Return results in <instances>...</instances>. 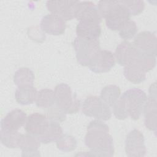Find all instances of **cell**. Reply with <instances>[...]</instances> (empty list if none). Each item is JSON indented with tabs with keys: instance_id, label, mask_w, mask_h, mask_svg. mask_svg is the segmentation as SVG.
<instances>
[{
	"instance_id": "28",
	"label": "cell",
	"mask_w": 157,
	"mask_h": 157,
	"mask_svg": "<svg viewBox=\"0 0 157 157\" xmlns=\"http://www.w3.org/2000/svg\"><path fill=\"white\" fill-rule=\"evenodd\" d=\"M121 4L126 8L128 10L130 15H137L144 9L145 4L143 1L137 0H126V1H120Z\"/></svg>"
},
{
	"instance_id": "12",
	"label": "cell",
	"mask_w": 157,
	"mask_h": 157,
	"mask_svg": "<svg viewBox=\"0 0 157 157\" xmlns=\"http://www.w3.org/2000/svg\"><path fill=\"white\" fill-rule=\"evenodd\" d=\"M132 44L142 53L156 56V37L150 31H142L134 37Z\"/></svg>"
},
{
	"instance_id": "2",
	"label": "cell",
	"mask_w": 157,
	"mask_h": 157,
	"mask_svg": "<svg viewBox=\"0 0 157 157\" xmlns=\"http://www.w3.org/2000/svg\"><path fill=\"white\" fill-rule=\"evenodd\" d=\"M147 99L146 93L137 88H130L120 96L113 106L116 118L124 120L128 117L133 120L139 119Z\"/></svg>"
},
{
	"instance_id": "16",
	"label": "cell",
	"mask_w": 157,
	"mask_h": 157,
	"mask_svg": "<svg viewBox=\"0 0 157 157\" xmlns=\"http://www.w3.org/2000/svg\"><path fill=\"white\" fill-rule=\"evenodd\" d=\"M26 113L21 109H15L10 111L1 121V128L4 131H18L26 121Z\"/></svg>"
},
{
	"instance_id": "11",
	"label": "cell",
	"mask_w": 157,
	"mask_h": 157,
	"mask_svg": "<svg viewBox=\"0 0 157 157\" xmlns=\"http://www.w3.org/2000/svg\"><path fill=\"white\" fill-rule=\"evenodd\" d=\"M115 64L113 53L109 50H100L91 61L88 67L95 73H104L109 71Z\"/></svg>"
},
{
	"instance_id": "19",
	"label": "cell",
	"mask_w": 157,
	"mask_h": 157,
	"mask_svg": "<svg viewBox=\"0 0 157 157\" xmlns=\"http://www.w3.org/2000/svg\"><path fill=\"white\" fill-rule=\"evenodd\" d=\"M37 91L33 86H19L15 93L16 101L21 105H29L35 101Z\"/></svg>"
},
{
	"instance_id": "26",
	"label": "cell",
	"mask_w": 157,
	"mask_h": 157,
	"mask_svg": "<svg viewBox=\"0 0 157 157\" xmlns=\"http://www.w3.org/2000/svg\"><path fill=\"white\" fill-rule=\"evenodd\" d=\"M56 142L57 148L64 152L72 151L77 147V140L75 138L68 134H63Z\"/></svg>"
},
{
	"instance_id": "20",
	"label": "cell",
	"mask_w": 157,
	"mask_h": 157,
	"mask_svg": "<svg viewBox=\"0 0 157 157\" xmlns=\"http://www.w3.org/2000/svg\"><path fill=\"white\" fill-rule=\"evenodd\" d=\"M123 73L126 78L134 84L142 83L146 78V72L137 64L124 66Z\"/></svg>"
},
{
	"instance_id": "4",
	"label": "cell",
	"mask_w": 157,
	"mask_h": 157,
	"mask_svg": "<svg viewBox=\"0 0 157 157\" xmlns=\"http://www.w3.org/2000/svg\"><path fill=\"white\" fill-rule=\"evenodd\" d=\"M72 45L78 63L83 66H88L91 61L101 50L98 39L87 40L77 37Z\"/></svg>"
},
{
	"instance_id": "17",
	"label": "cell",
	"mask_w": 157,
	"mask_h": 157,
	"mask_svg": "<svg viewBox=\"0 0 157 157\" xmlns=\"http://www.w3.org/2000/svg\"><path fill=\"white\" fill-rule=\"evenodd\" d=\"M101 33L100 25L94 22L79 21L76 26L77 37L87 40H97Z\"/></svg>"
},
{
	"instance_id": "18",
	"label": "cell",
	"mask_w": 157,
	"mask_h": 157,
	"mask_svg": "<svg viewBox=\"0 0 157 157\" xmlns=\"http://www.w3.org/2000/svg\"><path fill=\"white\" fill-rule=\"evenodd\" d=\"M38 137L26 134H22L19 148L22 151L23 156H40L38 148L40 145Z\"/></svg>"
},
{
	"instance_id": "5",
	"label": "cell",
	"mask_w": 157,
	"mask_h": 157,
	"mask_svg": "<svg viewBox=\"0 0 157 157\" xmlns=\"http://www.w3.org/2000/svg\"><path fill=\"white\" fill-rule=\"evenodd\" d=\"M82 112L88 117L103 121L109 120L112 116L110 107L98 96H90L85 99L82 105Z\"/></svg>"
},
{
	"instance_id": "25",
	"label": "cell",
	"mask_w": 157,
	"mask_h": 157,
	"mask_svg": "<svg viewBox=\"0 0 157 157\" xmlns=\"http://www.w3.org/2000/svg\"><path fill=\"white\" fill-rule=\"evenodd\" d=\"M21 135L18 131H9L1 129V142L2 145L9 148H19Z\"/></svg>"
},
{
	"instance_id": "29",
	"label": "cell",
	"mask_w": 157,
	"mask_h": 157,
	"mask_svg": "<svg viewBox=\"0 0 157 157\" xmlns=\"http://www.w3.org/2000/svg\"><path fill=\"white\" fill-rule=\"evenodd\" d=\"M118 31L120 37L123 39L127 40L131 39L136 34L137 32V25L134 21L130 19Z\"/></svg>"
},
{
	"instance_id": "3",
	"label": "cell",
	"mask_w": 157,
	"mask_h": 157,
	"mask_svg": "<svg viewBox=\"0 0 157 157\" xmlns=\"http://www.w3.org/2000/svg\"><path fill=\"white\" fill-rule=\"evenodd\" d=\"M56 104L63 109L66 113H75L80 107V101L76 94H74L71 87L66 83L57 85L54 90Z\"/></svg>"
},
{
	"instance_id": "10",
	"label": "cell",
	"mask_w": 157,
	"mask_h": 157,
	"mask_svg": "<svg viewBox=\"0 0 157 157\" xmlns=\"http://www.w3.org/2000/svg\"><path fill=\"white\" fill-rule=\"evenodd\" d=\"M156 83L151 85L149 90V96L147 97L143 113L145 116L144 123L146 128L155 132L156 131Z\"/></svg>"
},
{
	"instance_id": "6",
	"label": "cell",
	"mask_w": 157,
	"mask_h": 157,
	"mask_svg": "<svg viewBox=\"0 0 157 157\" xmlns=\"http://www.w3.org/2000/svg\"><path fill=\"white\" fill-rule=\"evenodd\" d=\"M130 14L120 1H113V4L104 18L107 27L112 31H120L130 20Z\"/></svg>"
},
{
	"instance_id": "9",
	"label": "cell",
	"mask_w": 157,
	"mask_h": 157,
	"mask_svg": "<svg viewBox=\"0 0 157 157\" xmlns=\"http://www.w3.org/2000/svg\"><path fill=\"white\" fill-rule=\"evenodd\" d=\"M79 1H48L46 6L51 13L58 15L65 21L75 18Z\"/></svg>"
},
{
	"instance_id": "1",
	"label": "cell",
	"mask_w": 157,
	"mask_h": 157,
	"mask_svg": "<svg viewBox=\"0 0 157 157\" xmlns=\"http://www.w3.org/2000/svg\"><path fill=\"white\" fill-rule=\"evenodd\" d=\"M109 132L108 125L100 120H94L89 123L85 144L91 150L90 155L106 157L113 155V140Z\"/></svg>"
},
{
	"instance_id": "8",
	"label": "cell",
	"mask_w": 157,
	"mask_h": 157,
	"mask_svg": "<svg viewBox=\"0 0 157 157\" xmlns=\"http://www.w3.org/2000/svg\"><path fill=\"white\" fill-rule=\"evenodd\" d=\"M125 151L129 157H142L146 154L144 137L138 129L131 131L125 140Z\"/></svg>"
},
{
	"instance_id": "7",
	"label": "cell",
	"mask_w": 157,
	"mask_h": 157,
	"mask_svg": "<svg viewBox=\"0 0 157 157\" xmlns=\"http://www.w3.org/2000/svg\"><path fill=\"white\" fill-rule=\"evenodd\" d=\"M142 55L143 53L137 49L132 43L124 40L117 47L114 56L120 65L126 66L139 64Z\"/></svg>"
},
{
	"instance_id": "23",
	"label": "cell",
	"mask_w": 157,
	"mask_h": 157,
	"mask_svg": "<svg viewBox=\"0 0 157 157\" xmlns=\"http://www.w3.org/2000/svg\"><path fill=\"white\" fill-rule=\"evenodd\" d=\"M63 135V129L59 123L50 120L49 125L45 132L39 139L42 144H48L56 141Z\"/></svg>"
},
{
	"instance_id": "14",
	"label": "cell",
	"mask_w": 157,
	"mask_h": 157,
	"mask_svg": "<svg viewBox=\"0 0 157 157\" xmlns=\"http://www.w3.org/2000/svg\"><path fill=\"white\" fill-rule=\"evenodd\" d=\"M40 25L42 31L54 36L64 34L66 26V21L58 15L53 13L43 17Z\"/></svg>"
},
{
	"instance_id": "22",
	"label": "cell",
	"mask_w": 157,
	"mask_h": 157,
	"mask_svg": "<svg viewBox=\"0 0 157 157\" xmlns=\"http://www.w3.org/2000/svg\"><path fill=\"white\" fill-rule=\"evenodd\" d=\"M121 95L119 86L115 85H108L104 86L101 91V99L110 107H113Z\"/></svg>"
},
{
	"instance_id": "27",
	"label": "cell",
	"mask_w": 157,
	"mask_h": 157,
	"mask_svg": "<svg viewBox=\"0 0 157 157\" xmlns=\"http://www.w3.org/2000/svg\"><path fill=\"white\" fill-rule=\"evenodd\" d=\"M66 112L61 109L56 103L52 107L47 108L46 110V116L49 120L61 123L66 120Z\"/></svg>"
},
{
	"instance_id": "21",
	"label": "cell",
	"mask_w": 157,
	"mask_h": 157,
	"mask_svg": "<svg viewBox=\"0 0 157 157\" xmlns=\"http://www.w3.org/2000/svg\"><path fill=\"white\" fill-rule=\"evenodd\" d=\"M34 78V72L29 68L21 67L15 72L13 82L18 87L33 86Z\"/></svg>"
},
{
	"instance_id": "13",
	"label": "cell",
	"mask_w": 157,
	"mask_h": 157,
	"mask_svg": "<svg viewBox=\"0 0 157 157\" xmlns=\"http://www.w3.org/2000/svg\"><path fill=\"white\" fill-rule=\"evenodd\" d=\"M49 123L46 115L36 112L27 117L25 128L27 133L39 137L45 132Z\"/></svg>"
},
{
	"instance_id": "24",
	"label": "cell",
	"mask_w": 157,
	"mask_h": 157,
	"mask_svg": "<svg viewBox=\"0 0 157 157\" xmlns=\"http://www.w3.org/2000/svg\"><path fill=\"white\" fill-rule=\"evenodd\" d=\"M35 102L39 107L47 109L52 107L56 102L54 91L48 88H44L39 90L37 91Z\"/></svg>"
},
{
	"instance_id": "15",
	"label": "cell",
	"mask_w": 157,
	"mask_h": 157,
	"mask_svg": "<svg viewBox=\"0 0 157 157\" xmlns=\"http://www.w3.org/2000/svg\"><path fill=\"white\" fill-rule=\"evenodd\" d=\"M75 18L79 21L94 22L98 24H100L102 19L97 6L91 1H80Z\"/></svg>"
}]
</instances>
